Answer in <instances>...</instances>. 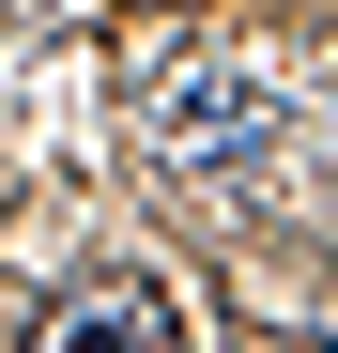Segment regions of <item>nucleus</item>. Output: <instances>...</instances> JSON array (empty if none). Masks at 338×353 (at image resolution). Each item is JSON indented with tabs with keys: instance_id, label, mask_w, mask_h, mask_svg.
<instances>
[{
	"instance_id": "1",
	"label": "nucleus",
	"mask_w": 338,
	"mask_h": 353,
	"mask_svg": "<svg viewBox=\"0 0 338 353\" xmlns=\"http://www.w3.org/2000/svg\"><path fill=\"white\" fill-rule=\"evenodd\" d=\"M46 353H169V307L154 292H77V307L46 323Z\"/></svg>"
},
{
	"instance_id": "2",
	"label": "nucleus",
	"mask_w": 338,
	"mask_h": 353,
	"mask_svg": "<svg viewBox=\"0 0 338 353\" xmlns=\"http://www.w3.org/2000/svg\"><path fill=\"white\" fill-rule=\"evenodd\" d=\"M261 123H277V108H261L246 77H215V62H200V77H169V139H200V154H215V139H261Z\"/></svg>"
},
{
	"instance_id": "3",
	"label": "nucleus",
	"mask_w": 338,
	"mask_h": 353,
	"mask_svg": "<svg viewBox=\"0 0 338 353\" xmlns=\"http://www.w3.org/2000/svg\"><path fill=\"white\" fill-rule=\"evenodd\" d=\"M292 353H338V338H292Z\"/></svg>"
}]
</instances>
